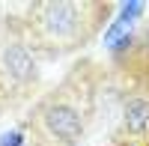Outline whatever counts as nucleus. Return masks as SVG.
<instances>
[{
	"instance_id": "nucleus-1",
	"label": "nucleus",
	"mask_w": 149,
	"mask_h": 146,
	"mask_svg": "<svg viewBox=\"0 0 149 146\" xmlns=\"http://www.w3.org/2000/svg\"><path fill=\"white\" fill-rule=\"evenodd\" d=\"M107 18L110 3L102 0H45L30 3L27 12L15 15V24L36 54L63 57L86 48Z\"/></svg>"
},
{
	"instance_id": "nucleus-2",
	"label": "nucleus",
	"mask_w": 149,
	"mask_h": 146,
	"mask_svg": "<svg viewBox=\"0 0 149 146\" xmlns=\"http://www.w3.org/2000/svg\"><path fill=\"white\" fill-rule=\"evenodd\" d=\"M93 72V63L74 66L57 90L36 102L30 113L33 146H78L86 137L98 90V78Z\"/></svg>"
},
{
	"instance_id": "nucleus-3",
	"label": "nucleus",
	"mask_w": 149,
	"mask_h": 146,
	"mask_svg": "<svg viewBox=\"0 0 149 146\" xmlns=\"http://www.w3.org/2000/svg\"><path fill=\"white\" fill-rule=\"evenodd\" d=\"M9 24L12 27L0 33V102H24L39 87V63L15 18Z\"/></svg>"
},
{
	"instance_id": "nucleus-4",
	"label": "nucleus",
	"mask_w": 149,
	"mask_h": 146,
	"mask_svg": "<svg viewBox=\"0 0 149 146\" xmlns=\"http://www.w3.org/2000/svg\"><path fill=\"white\" fill-rule=\"evenodd\" d=\"M116 140L149 143V87H131L122 95Z\"/></svg>"
},
{
	"instance_id": "nucleus-5",
	"label": "nucleus",
	"mask_w": 149,
	"mask_h": 146,
	"mask_svg": "<svg viewBox=\"0 0 149 146\" xmlns=\"http://www.w3.org/2000/svg\"><path fill=\"white\" fill-rule=\"evenodd\" d=\"M116 63L122 66V75L131 81V87H149V24L125 39Z\"/></svg>"
},
{
	"instance_id": "nucleus-6",
	"label": "nucleus",
	"mask_w": 149,
	"mask_h": 146,
	"mask_svg": "<svg viewBox=\"0 0 149 146\" xmlns=\"http://www.w3.org/2000/svg\"><path fill=\"white\" fill-rule=\"evenodd\" d=\"M24 143V131H9L0 137V146H21Z\"/></svg>"
},
{
	"instance_id": "nucleus-7",
	"label": "nucleus",
	"mask_w": 149,
	"mask_h": 146,
	"mask_svg": "<svg viewBox=\"0 0 149 146\" xmlns=\"http://www.w3.org/2000/svg\"><path fill=\"white\" fill-rule=\"evenodd\" d=\"M113 146H149V143H128V140H116Z\"/></svg>"
}]
</instances>
